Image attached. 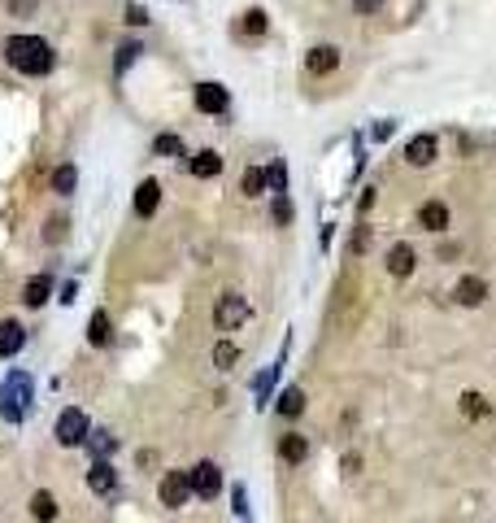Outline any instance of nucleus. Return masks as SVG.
Returning <instances> with one entry per match:
<instances>
[{
  "mask_svg": "<svg viewBox=\"0 0 496 523\" xmlns=\"http://www.w3.org/2000/svg\"><path fill=\"white\" fill-rule=\"evenodd\" d=\"M157 153H162V157H174V153H183V144H179V136H157Z\"/></svg>",
  "mask_w": 496,
  "mask_h": 523,
  "instance_id": "cd10ccee",
  "label": "nucleus"
},
{
  "mask_svg": "<svg viewBox=\"0 0 496 523\" xmlns=\"http://www.w3.org/2000/svg\"><path fill=\"white\" fill-rule=\"evenodd\" d=\"M157 497H162L166 510H183V506L192 502V480H188V471H166V476L157 480Z\"/></svg>",
  "mask_w": 496,
  "mask_h": 523,
  "instance_id": "20e7f679",
  "label": "nucleus"
},
{
  "mask_svg": "<svg viewBox=\"0 0 496 523\" xmlns=\"http://www.w3.org/2000/svg\"><path fill=\"white\" fill-rule=\"evenodd\" d=\"M305 70L318 74V79H322V74H331V70H339V48H335V44L309 48V53H305Z\"/></svg>",
  "mask_w": 496,
  "mask_h": 523,
  "instance_id": "6e6552de",
  "label": "nucleus"
},
{
  "mask_svg": "<svg viewBox=\"0 0 496 523\" xmlns=\"http://www.w3.org/2000/svg\"><path fill=\"white\" fill-rule=\"evenodd\" d=\"M188 480H192V497H200V502H214V497L222 493V471L218 462H196L188 471Z\"/></svg>",
  "mask_w": 496,
  "mask_h": 523,
  "instance_id": "423d86ee",
  "label": "nucleus"
},
{
  "mask_svg": "<svg viewBox=\"0 0 496 523\" xmlns=\"http://www.w3.org/2000/svg\"><path fill=\"white\" fill-rule=\"evenodd\" d=\"M48 296H52V279H48V275L26 279V288H22V301H26V310H40V306H48Z\"/></svg>",
  "mask_w": 496,
  "mask_h": 523,
  "instance_id": "f3484780",
  "label": "nucleus"
},
{
  "mask_svg": "<svg viewBox=\"0 0 496 523\" xmlns=\"http://www.w3.org/2000/svg\"><path fill=\"white\" fill-rule=\"evenodd\" d=\"M279 458H283L287 467H301V462L309 458V440H305L301 432H287V436H279Z\"/></svg>",
  "mask_w": 496,
  "mask_h": 523,
  "instance_id": "4468645a",
  "label": "nucleus"
},
{
  "mask_svg": "<svg viewBox=\"0 0 496 523\" xmlns=\"http://www.w3.org/2000/svg\"><path fill=\"white\" fill-rule=\"evenodd\" d=\"M5 61L22 74H31V79H40V74H52V66H57V53H52V44L40 40V35H9L5 40Z\"/></svg>",
  "mask_w": 496,
  "mask_h": 523,
  "instance_id": "f257e3e1",
  "label": "nucleus"
},
{
  "mask_svg": "<svg viewBox=\"0 0 496 523\" xmlns=\"http://www.w3.org/2000/svg\"><path fill=\"white\" fill-rule=\"evenodd\" d=\"M157 205H162V184H157V179H144V184L135 188V214H140V218H152Z\"/></svg>",
  "mask_w": 496,
  "mask_h": 523,
  "instance_id": "2eb2a0df",
  "label": "nucleus"
},
{
  "mask_svg": "<svg viewBox=\"0 0 496 523\" xmlns=\"http://www.w3.org/2000/svg\"><path fill=\"white\" fill-rule=\"evenodd\" d=\"M413 266H418V258H413V248H409V244H392V248H387V270H392L397 279L413 275Z\"/></svg>",
  "mask_w": 496,
  "mask_h": 523,
  "instance_id": "dca6fc26",
  "label": "nucleus"
},
{
  "mask_svg": "<svg viewBox=\"0 0 496 523\" xmlns=\"http://www.w3.org/2000/svg\"><path fill=\"white\" fill-rule=\"evenodd\" d=\"M461 414H466V419H488V414H492L488 397H483V392H461Z\"/></svg>",
  "mask_w": 496,
  "mask_h": 523,
  "instance_id": "4be33fe9",
  "label": "nucleus"
},
{
  "mask_svg": "<svg viewBox=\"0 0 496 523\" xmlns=\"http://www.w3.org/2000/svg\"><path fill=\"white\" fill-rule=\"evenodd\" d=\"M114 445H118V440H114L109 432H92V436H87V450L96 454V462H104V458H109V454H114Z\"/></svg>",
  "mask_w": 496,
  "mask_h": 523,
  "instance_id": "bb28decb",
  "label": "nucleus"
},
{
  "mask_svg": "<svg viewBox=\"0 0 496 523\" xmlns=\"http://www.w3.org/2000/svg\"><path fill=\"white\" fill-rule=\"evenodd\" d=\"M26 344V327L18 318H0V358H18Z\"/></svg>",
  "mask_w": 496,
  "mask_h": 523,
  "instance_id": "1a4fd4ad",
  "label": "nucleus"
},
{
  "mask_svg": "<svg viewBox=\"0 0 496 523\" xmlns=\"http://www.w3.org/2000/svg\"><path fill=\"white\" fill-rule=\"evenodd\" d=\"M418 222H423L427 232H444V227H449V205H444V201H427L423 210H418Z\"/></svg>",
  "mask_w": 496,
  "mask_h": 523,
  "instance_id": "a211bd4d",
  "label": "nucleus"
},
{
  "mask_svg": "<svg viewBox=\"0 0 496 523\" xmlns=\"http://www.w3.org/2000/svg\"><path fill=\"white\" fill-rule=\"evenodd\" d=\"M26 406H31V375L13 371V375H5V384H0V419L22 423Z\"/></svg>",
  "mask_w": 496,
  "mask_h": 523,
  "instance_id": "f03ea898",
  "label": "nucleus"
},
{
  "mask_svg": "<svg viewBox=\"0 0 496 523\" xmlns=\"http://www.w3.org/2000/svg\"><path fill=\"white\" fill-rule=\"evenodd\" d=\"M226 105H231V96H226L222 83H200L196 88V109L200 114H222Z\"/></svg>",
  "mask_w": 496,
  "mask_h": 523,
  "instance_id": "9d476101",
  "label": "nucleus"
},
{
  "mask_svg": "<svg viewBox=\"0 0 496 523\" xmlns=\"http://www.w3.org/2000/svg\"><path fill=\"white\" fill-rule=\"evenodd\" d=\"M140 53H144V48H140V44H122V48H118V70H126V66H131V61H135Z\"/></svg>",
  "mask_w": 496,
  "mask_h": 523,
  "instance_id": "c85d7f7f",
  "label": "nucleus"
},
{
  "mask_svg": "<svg viewBox=\"0 0 496 523\" xmlns=\"http://www.w3.org/2000/svg\"><path fill=\"white\" fill-rule=\"evenodd\" d=\"M235 362H240V349H235L231 340H218V344H214V366H218V371H231Z\"/></svg>",
  "mask_w": 496,
  "mask_h": 523,
  "instance_id": "a878e982",
  "label": "nucleus"
},
{
  "mask_svg": "<svg viewBox=\"0 0 496 523\" xmlns=\"http://www.w3.org/2000/svg\"><path fill=\"white\" fill-rule=\"evenodd\" d=\"M244 318H248V301L240 292H222L218 306H214V327L218 332H235V327H244Z\"/></svg>",
  "mask_w": 496,
  "mask_h": 523,
  "instance_id": "39448f33",
  "label": "nucleus"
},
{
  "mask_svg": "<svg viewBox=\"0 0 496 523\" xmlns=\"http://www.w3.org/2000/svg\"><path fill=\"white\" fill-rule=\"evenodd\" d=\"M87 488L96 493V497H114L118 493V467L104 458V462H92V471H87Z\"/></svg>",
  "mask_w": 496,
  "mask_h": 523,
  "instance_id": "0eeeda50",
  "label": "nucleus"
},
{
  "mask_svg": "<svg viewBox=\"0 0 496 523\" xmlns=\"http://www.w3.org/2000/svg\"><path fill=\"white\" fill-rule=\"evenodd\" d=\"M279 414H283V419L305 414V388H283V397H279Z\"/></svg>",
  "mask_w": 496,
  "mask_h": 523,
  "instance_id": "412c9836",
  "label": "nucleus"
},
{
  "mask_svg": "<svg viewBox=\"0 0 496 523\" xmlns=\"http://www.w3.org/2000/svg\"><path fill=\"white\" fill-rule=\"evenodd\" d=\"M31 519H35V523H57V519H61V502H57L48 488L31 493Z\"/></svg>",
  "mask_w": 496,
  "mask_h": 523,
  "instance_id": "ddd939ff",
  "label": "nucleus"
},
{
  "mask_svg": "<svg viewBox=\"0 0 496 523\" xmlns=\"http://www.w3.org/2000/svg\"><path fill=\"white\" fill-rule=\"evenodd\" d=\"M435 153H440V140H435V136H413V140L405 144V162H409V166H431Z\"/></svg>",
  "mask_w": 496,
  "mask_h": 523,
  "instance_id": "9b49d317",
  "label": "nucleus"
},
{
  "mask_svg": "<svg viewBox=\"0 0 496 523\" xmlns=\"http://www.w3.org/2000/svg\"><path fill=\"white\" fill-rule=\"evenodd\" d=\"M87 340H92L96 349H104V344L114 340V327H109V314H104V310L92 314V323H87Z\"/></svg>",
  "mask_w": 496,
  "mask_h": 523,
  "instance_id": "6ab92c4d",
  "label": "nucleus"
},
{
  "mask_svg": "<svg viewBox=\"0 0 496 523\" xmlns=\"http://www.w3.org/2000/svg\"><path fill=\"white\" fill-rule=\"evenodd\" d=\"M74 184H78V170H74V166H57V170H52V192L70 196V192H74Z\"/></svg>",
  "mask_w": 496,
  "mask_h": 523,
  "instance_id": "393cba45",
  "label": "nucleus"
},
{
  "mask_svg": "<svg viewBox=\"0 0 496 523\" xmlns=\"http://www.w3.org/2000/svg\"><path fill=\"white\" fill-rule=\"evenodd\" d=\"M274 222H292V201L279 192V201H274Z\"/></svg>",
  "mask_w": 496,
  "mask_h": 523,
  "instance_id": "c756f323",
  "label": "nucleus"
},
{
  "mask_svg": "<svg viewBox=\"0 0 496 523\" xmlns=\"http://www.w3.org/2000/svg\"><path fill=\"white\" fill-rule=\"evenodd\" d=\"M357 467H361V458H357V454H349V458H344V476H357Z\"/></svg>",
  "mask_w": 496,
  "mask_h": 523,
  "instance_id": "72a5a7b5",
  "label": "nucleus"
},
{
  "mask_svg": "<svg viewBox=\"0 0 496 523\" xmlns=\"http://www.w3.org/2000/svg\"><path fill=\"white\" fill-rule=\"evenodd\" d=\"M235 515L248 519V502H244V488H235Z\"/></svg>",
  "mask_w": 496,
  "mask_h": 523,
  "instance_id": "473e14b6",
  "label": "nucleus"
},
{
  "mask_svg": "<svg viewBox=\"0 0 496 523\" xmlns=\"http://www.w3.org/2000/svg\"><path fill=\"white\" fill-rule=\"evenodd\" d=\"M218 170H222V157L214 153V148H205V153L192 157V174H196V179H214Z\"/></svg>",
  "mask_w": 496,
  "mask_h": 523,
  "instance_id": "aec40b11",
  "label": "nucleus"
},
{
  "mask_svg": "<svg viewBox=\"0 0 496 523\" xmlns=\"http://www.w3.org/2000/svg\"><path fill=\"white\" fill-rule=\"evenodd\" d=\"M52 436H57L61 450H78V445H87V436H92V419L78 410V406H66V410L57 414V428H52Z\"/></svg>",
  "mask_w": 496,
  "mask_h": 523,
  "instance_id": "7ed1b4c3",
  "label": "nucleus"
},
{
  "mask_svg": "<svg viewBox=\"0 0 496 523\" xmlns=\"http://www.w3.org/2000/svg\"><path fill=\"white\" fill-rule=\"evenodd\" d=\"M379 5H383V0H353V9H357V13H375Z\"/></svg>",
  "mask_w": 496,
  "mask_h": 523,
  "instance_id": "2f4dec72",
  "label": "nucleus"
},
{
  "mask_svg": "<svg viewBox=\"0 0 496 523\" xmlns=\"http://www.w3.org/2000/svg\"><path fill=\"white\" fill-rule=\"evenodd\" d=\"M453 296H457V306L475 310V306H483V301H488V284H483L479 275H466V279L453 288Z\"/></svg>",
  "mask_w": 496,
  "mask_h": 523,
  "instance_id": "f8f14e48",
  "label": "nucleus"
},
{
  "mask_svg": "<svg viewBox=\"0 0 496 523\" xmlns=\"http://www.w3.org/2000/svg\"><path fill=\"white\" fill-rule=\"evenodd\" d=\"M266 184H270V174L261 170V166H248V170H244V184H240V188H244V196H261V192H266Z\"/></svg>",
  "mask_w": 496,
  "mask_h": 523,
  "instance_id": "b1692460",
  "label": "nucleus"
},
{
  "mask_svg": "<svg viewBox=\"0 0 496 523\" xmlns=\"http://www.w3.org/2000/svg\"><path fill=\"white\" fill-rule=\"evenodd\" d=\"M126 22H131V27H144V22H148V13H144L140 5H126Z\"/></svg>",
  "mask_w": 496,
  "mask_h": 523,
  "instance_id": "7c9ffc66",
  "label": "nucleus"
},
{
  "mask_svg": "<svg viewBox=\"0 0 496 523\" xmlns=\"http://www.w3.org/2000/svg\"><path fill=\"white\" fill-rule=\"evenodd\" d=\"M240 31H244V35H253V40H257V35H266V31H270L266 9H248V13H244V22H240Z\"/></svg>",
  "mask_w": 496,
  "mask_h": 523,
  "instance_id": "5701e85b",
  "label": "nucleus"
}]
</instances>
